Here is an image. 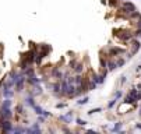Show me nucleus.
I'll return each instance as SVG.
<instances>
[{
    "mask_svg": "<svg viewBox=\"0 0 141 134\" xmlns=\"http://www.w3.org/2000/svg\"><path fill=\"white\" fill-rule=\"evenodd\" d=\"M60 120L61 122H66V123H70L73 120V112H68L66 116H60Z\"/></svg>",
    "mask_w": 141,
    "mask_h": 134,
    "instance_id": "nucleus-6",
    "label": "nucleus"
},
{
    "mask_svg": "<svg viewBox=\"0 0 141 134\" xmlns=\"http://www.w3.org/2000/svg\"><path fill=\"white\" fill-rule=\"evenodd\" d=\"M13 94H14V91L11 89V87H9V85H4V87H3V95H4L6 98H10Z\"/></svg>",
    "mask_w": 141,
    "mask_h": 134,
    "instance_id": "nucleus-5",
    "label": "nucleus"
},
{
    "mask_svg": "<svg viewBox=\"0 0 141 134\" xmlns=\"http://www.w3.org/2000/svg\"><path fill=\"white\" fill-rule=\"evenodd\" d=\"M25 105L29 106V108H34V106L36 105L35 101H34V97H32V95H29L28 98H25Z\"/></svg>",
    "mask_w": 141,
    "mask_h": 134,
    "instance_id": "nucleus-7",
    "label": "nucleus"
},
{
    "mask_svg": "<svg viewBox=\"0 0 141 134\" xmlns=\"http://www.w3.org/2000/svg\"><path fill=\"white\" fill-rule=\"evenodd\" d=\"M24 82H25V77H24V75H20V78L15 81V91L17 92H21L22 91Z\"/></svg>",
    "mask_w": 141,
    "mask_h": 134,
    "instance_id": "nucleus-2",
    "label": "nucleus"
},
{
    "mask_svg": "<svg viewBox=\"0 0 141 134\" xmlns=\"http://www.w3.org/2000/svg\"><path fill=\"white\" fill-rule=\"evenodd\" d=\"M123 52H124V49H116V48L111 49V53L112 54H119V53H123Z\"/></svg>",
    "mask_w": 141,
    "mask_h": 134,
    "instance_id": "nucleus-10",
    "label": "nucleus"
},
{
    "mask_svg": "<svg viewBox=\"0 0 141 134\" xmlns=\"http://www.w3.org/2000/svg\"><path fill=\"white\" fill-rule=\"evenodd\" d=\"M75 122H77V124H80V126H85V124H87V122H85V120H82V119H77Z\"/></svg>",
    "mask_w": 141,
    "mask_h": 134,
    "instance_id": "nucleus-15",
    "label": "nucleus"
},
{
    "mask_svg": "<svg viewBox=\"0 0 141 134\" xmlns=\"http://www.w3.org/2000/svg\"><path fill=\"white\" fill-rule=\"evenodd\" d=\"M88 101H89V98L88 97H84V98H81L80 101H77V104L78 105H85V104H88Z\"/></svg>",
    "mask_w": 141,
    "mask_h": 134,
    "instance_id": "nucleus-9",
    "label": "nucleus"
},
{
    "mask_svg": "<svg viewBox=\"0 0 141 134\" xmlns=\"http://www.w3.org/2000/svg\"><path fill=\"white\" fill-rule=\"evenodd\" d=\"M64 106H66V104H57V105H56V108H59V109H60V108H64Z\"/></svg>",
    "mask_w": 141,
    "mask_h": 134,
    "instance_id": "nucleus-21",
    "label": "nucleus"
},
{
    "mask_svg": "<svg viewBox=\"0 0 141 134\" xmlns=\"http://www.w3.org/2000/svg\"><path fill=\"white\" fill-rule=\"evenodd\" d=\"M116 64H118V67H122L123 64H124V60H123V59H122V60H119V61H118V63H116Z\"/></svg>",
    "mask_w": 141,
    "mask_h": 134,
    "instance_id": "nucleus-19",
    "label": "nucleus"
},
{
    "mask_svg": "<svg viewBox=\"0 0 141 134\" xmlns=\"http://www.w3.org/2000/svg\"><path fill=\"white\" fill-rule=\"evenodd\" d=\"M2 130L4 133L11 131V130H13V124L10 123V120H3V122H2Z\"/></svg>",
    "mask_w": 141,
    "mask_h": 134,
    "instance_id": "nucleus-3",
    "label": "nucleus"
},
{
    "mask_svg": "<svg viewBox=\"0 0 141 134\" xmlns=\"http://www.w3.org/2000/svg\"><path fill=\"white\" fill-rule=\"evenodd\" d=\"M120 97H122V91H118V92L115 94V98H116V99H119Z\"/></svg>",
    "mask_w": 141,
    "mask_h": 134,
    "instance_id": "nucleus-18",
    "label": "nucleus"
},
{
    "mask_svg": "<svg viewBox=\"0 0 141 134\" xmlns=\"http://www.w3.org/2000/svg\"><path fill=\"white\" fill-rule=\"evenodd\" d=\"M53 75H54V77H57V78H61V71H59L57 68H54V70H53Z\"/></svg>",
    "mask_w": 141,
    "mask_h": 134,
    "instance_id": "nucleus-12",
    "label": "nucleus"
},
{
    "mask_svg": "<svg viewBox=\"0 0 141 134\" xmlns=\"http://www.w3.org/2000/svg\"><path fill=\"white\" fill-rule=\"evenodd\" d=\"M113 131H120V130H122V123H116L115 124V127H113Z\"/></svg>",
    "mask_w": 141,
    "mask_h": 134,
    "instance_id": "nucleus-11",
    "label": "nucleus"
},
{
    "mask_svg": "<svg viewBox=\"0 0 141 134\" xmlns=\"http://www.w3.org/2000/svg\"><path fill=\"white\" fill-rule=\"evenodd\" d=\"M116 67H118V64H116L115 61H111V63H109V70H115Z\"/></svg>",
    "mask_w": 141,
    "mask_h": 134,
    "instance_id": "nucleus-14",
    "label": "nucleus"
},
{
    "mask_svg": "<svg viewBox=\"0 0 141 134\" xmlns=\"http://www.w3.org/2000/svg\"><path fill=\"white\" fill-rule=\"evenodd\" d=\"M140 116H141V109H140Z\"/></svg>",
    "mask_w": 141,
    "mask_h": 134,
    "instance_id": "nucleus-22",
    "label": "nucleus"
},
{
    "mask_svg": "<svg viewBox=\"0 0 141 134\" xmlns=\"http://www.w3.org/2000/svg\"><path fill=\"white\" fill-rule=\"evenodd\" d=\"M101 111H102L101 108H97V109H92V111H89V112H88V115H94V113H99V112H101Z\"/></svg>",
    "mask_w": 141,
    "mask_h": 134,
    "instance_id": "nucleus-13",
    "label": "nucleus"
},
{
    "mask_svg": "<svg viewBox=\"0 0 141 134\" xmlns=\"http://www.w3.org/2000/svg\"><path fill=\"white\" fill-rule=\"evenodd\" d=\"M17 111H18V113H24V112H22V111H24L22 106H17Z\"/></svg>",
    "mask_w": 141,
    "mask_h": 134,
    "instance_id": "nucleus-20",
    "label": "nucleus"
},
{
    "mask_svg": "<svg viewBox=\"0 0 141 134\" xmlns=\"http://www.w3.org/2000/svg\"><path fill=\"white\" fill-rule=\"evenodd\" d=\"M41 94H42V88H41V87H34V92L31 95L35 97V95H41Z\"/></svg>",
    "mask_w": 141,
    "mask_h": 134,
    "instance_id": "nucleus-8",
    "label": "nucleus"
},
{
    "mask_svg": "<svg viewBox=\"0 0 141 134\" xmlns=\"http://www.w3.org/2000/svg\"><path fill=\"white\" fill-rule=\"evenodd\" d=\"M116 101H118V99H113V101H111V102H109V108H113V106H115V104H116Z\"/></svg>",
    "mask_w": 141,
    "mask_h": 134,
    "instance_id": "nucleus-17",
    "label": "nucleus"
},
{
    "mask_svg": "<svg viewBox=\"0 0 141 134\" xmlns=\"http://www.w3.org/2000/svg\"><path fill=\"white\" fill-rule=\"evenodd\" d=\"M82 68H84V67H82V64H77V67H75V71H77V73H81Z\"/></svg>",
    "mask_w": 141,
    "mask_h": 134,
    "instance_id": "nucleus-16",
    "label": "nucleus"
},
{
    "mask_svg": "<svg viewBox=\"0 0 141 134\" xmlns=\"http://www.w3.org/2000/svg\"><path fill=\"white\" fill-rule=\"evenodd\" d=\"M123 11H126V13H133V11H136V7H134V4H131L130 2H126L124 6H123Z\"/></svg>",
    "mask_w": 141,
    "mask_h": 134,
    "instance_id": "nucleus-4",
    "label": "nucleus"
},
{
    "mask_svg": "<svg viewBox=\"0 0 141 134\" xmlns=\"http://www.w3.org/2000/svg\"><path fill=\"white\" fill-rule=\"evenodd\" d=\"M0 115H2L3 120H9L13 116V112H11V109H10V108H2V109H0Z\"/></svg>",
    "mask_w": 141,
    "mask_h": 134,
    "instance_id": "nucleus-1",
    "label": "nucleus"
}]
</instances>
